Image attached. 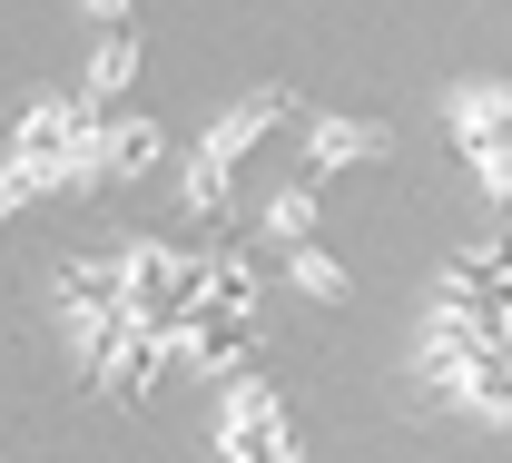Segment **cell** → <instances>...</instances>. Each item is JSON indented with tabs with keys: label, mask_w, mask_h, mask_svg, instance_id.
<instances>
[{
	"label": "cell",
	"mask_w": 512,
	"mask_h": 463,
	"mask_svg": "<svg viewBox=\"0 0 512 463\" xmlns=\"http://www.w3.org/2000/svg\"><path fill=\"white\" fill-rule=\"evenodd\" d=\"M345 158H375V129H345V119H325V129H316V168H345Z\"/></svg>",
	"instance_id": "6da1fadb"
}]
</instances>
